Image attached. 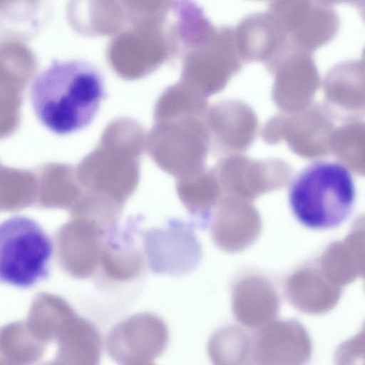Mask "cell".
<instances>
[{
  "label": "cell",
  "instance_id": "cell-14",
  "mask_svg": "<svg viewBox=\"0 0 365 365\" xmlns=\"http://www.w3.org/2000/svg\"><path fill=\"white\" fill-rule=\"evenodd\" d=\"M237 48L244 63L264 64L283 52L289 37L269 12H255L244 17L234 28Z\"/></svg>",
  "mask_w": 365,
  "mask_h": 365
},
{
  "label": "cell",
  "instance_id": "cell-2",
  "mask_svg": "<svg viewBox=\"0 0 365 365\" xmlns=\"http://www.w3.org/2000/svg\"><path fill=\"white\" fill-rule=\"evenodd\" d=\"M356 197L349 171L337 163L317 161L294 179L289 202L297 220L315 230L334 228L350 215Z\"/></svg>",
  "mask_w": 365,
  "mask_h": 365
},
{
  "label": "cell",
  "instance_id": "cell-4",
  "mask_svg": "<svg viewBox=\"0 0 365 365\" xmlns=\"http://www.w3.org/2000/svg\"><path fill=\"white\" fill-rule=\"evenodd\" d=\"M179 81L205 98L222 91L242 68L234 28L221 26L206 40L181 52Z\"/></svg>",
  "mask_w": 365,
  "mask_h": 365
},
{
  "label": "cell",
  "instance_id": "cell-16",
  "mask_svg": "<svg viewBox=\"0 0 365 365\" xmlns=\"http://www.w3.org/2000/svg\"><path fill=\"white\" fill-rule=\"evenodd\" d=\"M176 190L182 205L201 227L210 221L212 211L222 196L214 168H205L197 174L177 180Z\"/></svg>",
  "mask_w": 365,
  "mask_h": 365
},
{
  "label": "cell",
  "instance_id": "cell-13",
  "mask_svg": "<svg viewBox=\"0 0 365 365\" xmlns=\"http://www.w3.org/2000/svg\"><path fill=\"white\" fill-rule=\"evenodd\" d=\"M232 309L235 319L245 327L258 329L277 314L280 301L272 283L257 272H246L234 280Z\"/></svg>",
  "mask_w": 365,
  "mask_h": 365
},
{
  "label": "cell",
  "instance_id": "cell-19",
  "mask_svg": "<svg viewBox=\"0 0 365 365\" xmlns=\"http://www.w3.org/2000/svg\"><path fill=\"white\" fill-rule=\"evenodd\" d=\"M207 352L215 364H252V338L238 327H224L210 338Z\"/></svg>",
  "mask_w": 365,
  "mask_h": 365
},
{
  "label": "cell",
  "instance_id": "cell-23",
  "mask_svg": "<svg viewBox=\"0 0 365 365\" xmlns=\"http://www.w3.org/2000/svg\"><path fill=\"white\" fill-rule=\"evenodd\" d=\"M269 1H271V0H269Z\"/></svg>",
  "mask_w": 365,
  "mask_h": 365
},
{
  "label": "cell",
  "instance_id": "cell-1",
  "mask_svg": "<svg viewBox=\"0 0 365 365\" xmlns=\"http://www.w3.org/2000/svg\"><path fill=\"white\" fill-rule=\"evenodd\" d=\"M105 98L101 73L82 60L52 61L34 78L30 87L36 116L46 128L58 135L87 127Z\"/></svg>",
  "mask_w": 365,
  "mask_h": 365
},
{
  "label": "cell",
  "instance_id": "cell-20",
  "mask_svg": "<svg viewBox=\"0 0 365 365\" xmlns=\"http://www.w3.org/2000/svg\"><path fill=\"white\" fill-rule=\"evenodd\" d=\"M318 3L325 5V6H331L336 5L343 3H350L353 4L356 6V4L359 1V0H315Z\"/></svg>",
  "mask_w": 365,
  "mask_h": 365
},
{
  "label": "cell",
  "instance_id": "cell-6",
  "mask_svg": "<svg viewBox=\"0 0 365 365\" xmlns=\"http://www.w3.org/2000/svg\"><path fill=\"white\" fill-rule=\"evenodd\" d=\"M222 195L252 201L264 194L284 188L292 169L279 158L252 159L240 153L223 156L213 168Z\"/></svg>",
  "mask_w": 365,
  "mask_h": 365
},
{
  "label": "cell",
  "instance_id": "cell-10",
  "mask_svg": "<svg viewBox=\"0 0 365 365\" xmlns=\"http://www.w3.org/2000/svg\"><path fill=\"white\" fill-rule=\"evenodd\" d=\"M211 236L220 250L235 253L252 245L262 230L260 215L252 201L222 195L211 217Z\"/></svg>",
  "mask_w": 365,
  "mask_h": 365
},
{
  "label": "cell",
  "instance_id": "cell-9",
  "mask_svg": "<svg viewBox=\"0 0 365 365\" xmlns=\"http://www.w3.org/2000/svg\"><path fill=\"white\" fill-rule=\"evenodd\" d=\"M149 250L153 269L160 273L182 275L193 271L202 259V247L190 224L178 219L153 230Z\"/></svg>",
  "mask_w": 365,
  "mask_h": 365
},
{
  "label": "cell",
  "instance_id": "cell-7",
  "mask_svg": "<svg viewBox=\"0 0 365 365\" xmlns=\"http://www.w3.org/2000/svg\"><path fill=\"white\" fill-rule=\"evenodd\" d=\"M206 115L166 119L162 129L161 163L177 180L206 168V159L211 146Z\"/></svg>",
  "mask_w": 365,
  "mask_h": 365
},
{
  "label": "cell",
  "instance_id": "cell-11",
  "mask_svg": "<svg viewBox=\"0 0 365 365\" xmlns=\"http://www.w3.org/2000/svg\"><path fill=\"white\" fill-rule=\"evenodd\" d=\"M206 121L214 150L225 155L240 153L252 145L258 119L253 109L239 100H223L208 107Z\"/></svg>",
  "mask_w": 365,
  "mask_h": 365
},
{
  "label": "cell",
  "instance_id": "cell-17",
  "mask_svg": "<svg viewBox=\"0 0 365 365\" xmlns=\"http://www.w3.org/2000/svg\"><path fill=\"white\" fill-rule=\"evenodd\" d=\"M339 26V18L334 10L314 3L302 23L289 36V40L295 47L312 53L336 36Z\"/></svg>",
  "mask_w": 365,
  "mask_h": 365
},
{
  "label": "cell",
  "instance_id": "cell-22",
  "mask_svg": "<svg viewBox=\"0 0 365 365\" xmlns=\"http://www.w3.org/2000/svg\"><path fill=\"white\" fill-rule=\"evenodd\" d=\"M361 60H363L364 62H365V48L363 50V52H362V56H361Z\"/></svg>",
  "mask_w": 365,
  "mask_h": 365
},
{
  "label": "cell",
  "instance_id": "cell-8",
  "mask_svg": "<svg viewBox=\"0 0 365 365\" xmlns=\"http://www.w3.org/2000/svg\"><path fill=\"white\" fill-rule=\"evenodd\" d=\"M264 66L274 77L272 98L282 112H296L312 103L320 77L312 53L290 43Z\"/></svg>",
  "mask_w": 365,
  "mask_h": 365
},
{
  "label": "cell",
  "instance_id": "cell-21",
  "mask_svg": "<svg viewBox=\"0 0 365 365\" xmlns=\"http://www.w3.org/2000/svg\"><path fill=\"white\" fill-rule=\"evenodd\" d=\"M356 6L358 8L361 18L365 21V0H360Z\"/></svg>",
  "mask_w": 365,
  "mask_h": 365
},
{
  "label": "cell",
  "instance_id": "cell-15",
  "mask_svg": "<svg viewBox=\"0 0 365 365\" xmlns=\"http://www.w3.org/2000/svg\"><path fill=\"white\" fill-rule=\"evenodd\" d=\"M301 334L292 322L271 321L258 328L252 338V364H283L300 356Z\"/></svg>",
  "mask_w": 365,
  "mask_h": 365
},
{
  "label": "cell",
  "instance_id": "cell-18",
  "mask_svg": "<svg viewBox=\"0 0 365 365\" xmlns=\"http://www.w3.org/2000/svg\"><path fill=\"white\" fill-rule=\"evenodd\" d=\"M331 154L357 175L365 176V120H346L336 127Z\"/></svg>",
  "mask_w": 365,
  "mask_h": 365
},
{
  "label": "cell",
  "instance_id": "cell-5",
  "mask_svg": "<svg viewBox=\"0 0 365 365\" xmlns=\"http://www.w3.org/2000/svg\"><path fill=\"white\" fill-rule=\"evenodd\" d=\"M335 120L325 104L312 103L296 112L272 116L262 128L261 136L270 145L284 141L292 152L302 158H321L331 154Z\"/></svg>",
  "mask_w": 365,
  "mask_h": 365
},
{
  "label": "cell",
  "instance_id": "cell-3",
  "mask_svg": "<svg viewBox=\"0 0 365 365\" xmlns=\"http://www.w3.org/2000/svg\"><path fill=\"white\" fill-rule=\"evenodd\" d=\"M53 246L34 220L14 216L0 225V279L19 288H29L48 277Z\"/></svg>",
  "mask_w": 365,
  "mask_h": 365
},
{
  "label": "cell",
  "instance_id": "cell-12",
  "mask_svg": "<svg viewBox=\"0 0 365 365\" xmlns=\"http://www.w3.org/2000/svg\"><path fill=\"white\" fill-rule=\"evenodd\" d=\"M325 105L336 120H365V62L349 60L334 66L323 81Z\"/></svg>",
  "mask_w": 365,
  "mask_h": 365
}]
</instances>
